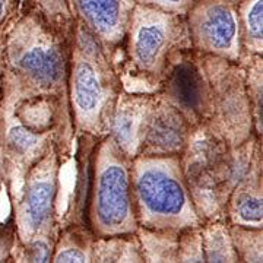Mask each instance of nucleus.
I'll return each mask as SVG.
<instances>
[{"label": "nucleus", "instance_id": "nucleus-5", "mask_svg": "<svg viewBox=\"0 0 263 263\" xmlns=\"http://www.w3.org/2000/svg\"><path fill=\"white\" fill-rule=\"evenodd\" d=\"M132 189L141 228L181 233L205 222L189 187L181 155L133 157Z\"/></svg>", "mask_w": 263, "mask_h": 263}, {"label": "nucleus", "instance_id": "nucleus-9", "mask_svg": "<svg viewBox=\"0 0 263 263\" xmlns=\"http://www.w3.org/2000/svg\"><path fill=\"white\" fill-rule=\"evenodd\" d=\"M195 129L160 91L151 92L139 123L136 155H181Z\"/></svg>", "mask_w": 263, "mask_h": 263}, {"label": "nucleus", "instance_id": "nucleus-22", "mask_svg": "<svg viewBox=\"0 0 263 263\" xmlns=\"http://www.w3.org/2000/svg\"><path fill=\"white\" fill-rule=\"evenodd\" d=\"M21 246V262L47 263L51 262L56 240L48 237H37Z\"/></svg>", "mask_w": 263, "mask_h": 263}, {"label": "nucleus", "instance_id": "nucleus-20", "mask_svg": "<svg viewBox=\"0 0 263 263\" xmlns=\"http://www.w3.org/2000/svg\"><path fill=\"white\" fill-rule=\"evenodd\" d=\"M241 65L246 72L247 94L252 104L254 135L263 136V56H245Z\"/></svg>", "mask_w": 263, "mask_h": 263}, {"label": "nucleus", "instance_id": "nucleus-19", "mask_svg": "<svg viewBox=\"0 0 263 263\" xmlns=\"http://www.w3.org/2000/svg\"><path fill=\"white\" fill-rule=\"evenodd\" d=\"M136 237L143 262H177L179 233L152 231L139 227Z\"/></svg>", "mask_w": 263, "mask_h": 263}, {"label": "nucleus", "instance_id": "nucleus-17", "mask_svg": "<svg viewBox=\"0 0 263 263\" xmlns=\"http://www.w3.org/2000/svg\"><path fill=\"white\" fill-rule=\"evenodd\" d=\"M238 25L245 56H263V0H238Z\"/></svg>", "mask_w": 263, "mask_h": 263}, {"label": "nucleus", "instance_id": "nucleus-11", "mask_svg": "<svg viewBox=\"0 0 263 263\" xmlns=\"http://www.w3.org/2000/svg\"><path fill=\"white\" fill-rule=\"evenodd\" d=\"M76 19L103 46L114 51L122 44L136 0H70Z\"/></svg>", "mask_w": 263, "mask_h": 263}, {"label": "nucleus", "instance_id": "nucleus-14", "mask_svg": "<svg viewBox=\"0 0 263 263\" xmlns=\"http://www.w3.org/2000/svg\"><path fill=\"white\" fill-rule=\"evenodd\" d=\"M95 235L85 227L62 224L51 262L91 263Z\"/></svg>", "mask_w": 263, "mask_h": 263}, {"label": "nucleus", "instance_id": "nucleus-3", "mask_svg": "<svg viewBox=\"0 0 263 263\" xmlns=\"http://www.w3.org/2000/svg\"><path fill=\"white\" fill-rule=\"evenodd\" d=\"M8 38L12 100H50L70 111L67 97L70 40L53 32L27 12L13 21Z\"/></svg>", "mask_w": 263, "mask_h": 263}, {"label": "nucleus", "instance_id": "nucleus-10", "mask_svg": "<svg viewBox=\"0 0 263 263\" xmlns=\"http://www.w3.org/2000/svg\"><path fill=\"white\" fill-rule=\"evenodd\" d=\"M161 94L193 124L202 127L206 119L208 79L200 53L181 51L171 63L160 86Z\"/></svg>", "mask_w": 263, "mask_h": 263}, {"label": "nucleus", "instance_id": "nucleus-25", "mask_svg": "<svg viewBox=\"0 0 263 263\" xmlns=\"http://www.w3.org/2000/svg\"><path fill=\"white\" fill-rule=\"evenodd\" d=\"M13 237H16V230H10V233H3V235L0 234V262H2V257L5 254V250H8L6 247L9 246V243L13 240ZM18 240V237H16Z\"/></svg>", "mask_w": 263, "mask_h": 263}, {"label": "nucleus", "instance_id": "nucleus-21", "mask_svg": "<svg viewBox=\"0 0 263 263\" xmlns=\"http://www.w3.org/2000/svg\"><path fill=\"white\" fill-rule=\"evenodd\" d=\"M230 234L238 262H263V228L230 224Z\"/></svg>", "mask_w": 263, "mask_h": 263}, {"label": "nucleus", "instance_id": "nucleus-15", "mask_svg": "<svg viewBox=\"0 0 263 263\" xmlns=\"http://www.w3.org/2000/svg\"><path fill=\"white\" fill-rule=\"evenodd\" d=\"M24 12L67 40L72 37L78 22L70 0H25Z\"/></svg>", "mask_w": 263, "mask_h": 263}, {"label": "nucleus", "instance_id": "nucleus-23", "mask_svg": "<svg viewBox=\"0 0 263 263\" xmlns=\"http://www.w3.org/2000/svg\"><path fill=\"white\" fill-rule=\"evenodd\" d=\"M195 0H136V3L177 15H186Z\"/></svg>", "mask_w": 263, "mask_h": 263}, {"label": "nucleus", "instance_id": "nucleus-1", "mask_svg": "<svg viewBox=\"0 0 263 263\" xmlns=\"http://www.w3.org/2000/svg\"><path fill=\"white\" fill-rule=\"evenodd\" d=\"M73 145L75 186L62 224L85 227L98 238L136 234L130 157L110 133L76 135Z\"/></svg>", "mask_w": 263, "mask_h": 263}, {"label": "nucleus", "instance_id": "nucleus-16", "mask_svg": "<svg viewBox=\"0 0 263 263\" xmlns=\"http://www.w3.org/2000/svg\"><path fill=\"white\" fill-rule=\"evenodd\" d=\"M200 237L205 262H238L231 241L230 224L224 218L206 219L200 226Z\"/></svg>", "mask_w": 263, "mask_h": 263}, {"label": "nucleus", "instance_id": "nucleus-12", "mask_svg": "<svg viewBox=\"0 0 263 263\" xmlns=\"http://www.w3.org/2000/svg\"><path fill=\"white\" fill-rule=\"evenodd\" d=\"M263 161L257 162L227 197L224 219L228 224L263 228Z\"/></svg>", "mask_w": 263, "mask_h": 263}, {"label": "nucleus", "instance_id": "nucleus-24", "mask_svg": "<svg viewBox=\"0 0 263 263\" xmlns=\"http://www.w3.org/2000/svg\"><path fill=\"white\" fill-rule=\"evenodd\" d=\"M18 5L19 0H0V28L13 16Z\"/></svg>", "mask_w": 263, "mask_h": 263}, {"label": "nucleus", "instance_id": "nucleus-7", "mask_svg": "<svg viewBox=\"0 0 263 263\" xmlns=\"http://www.w3.org/2000/svg\"><path fill=\"white\" fill-rule=\"evenodd\" d=\"M65 162L56 145L51 143L24 168V184L13 221L19 245L37 237L57 240L62 227L59 215L60 173Z\"/></svg>", "mask_w": 263, "mask_h": 263}, {"label": "nucleus", "instance_id": "nucleus-13", "mask_svg": "<svg viewBox=\"0 0 263 263\" xmlns=\"http://www.w3.org/2000/svg\"><path fill=\"white\" fill-rule=\"evenodd\" d=\"M149 94L151 92H132L123 89L114 111L110 135L130 158L136 155L139 123Z\"/></svg>", "mask_w": 263, "mask_h": 263}, {"label": "nucleus", "instance_id": "nucleus-18", "mask_svg": "<svg viewBox=\"0 0 263 263\" xmlns=\"http://www.w3.org/2000/svg\"><path fill=\"white\" fill-rule=\"evenodd\" d=\"M92 262H143L136 234L123 237H95Z\"/></svg>", "mask_w": 263, "mask_h": 263}, {"label": "nucleus", "instance_id": "nucleus-8", "mask_svg": "<svg viewBox=\"0 0 263 263\" xmlns=\"http://www.w3.org/2000/svg\"><path fill=\"white\" fill-rule=\"evenodd\" d=\"M184 19L195 51L228 62H241L238 0H195Z\"/></svg>", "mask_w": 263, "mask_h": 263}, {"label": "nucleus", "instance_id": "nucleus-6", "mask_svg": "<svg viewBox=\"0 0 263 263\" xmlns=\"http://www.w3.org/2000/svg\"><path fill=\"white\" fill-rule=\"evenodd\" d=\"M200 57L208 79L206 119L202 129L230 148L238 146L254 135L245 67L241 62L202 53Z\"/></svg>", "mask_w": 263, "mask_h": 263}, {"label": "nucleus", "instance_id": "nucleus-2", "mask_svg": "<svg viewBox=\"0 0 263 263\" xmlns=\"http://www.w3.org/2000/svg\"><path fill=\"white\" fill-rule=\"evenodd\" d=\"M123 92L116 53L103 46L89 29L76 22L69 46L67 97L76 135L101 138L110 133Z\"/></svg>", "mask_w": 263, "mask_h": 263}, {"label": "nucleus", "instance_id": "nucleus-4", "mask_svg": "<svg viewBox=\"0 0 263 263\" xmlns=\"http://www.w3.org/2000/svg\"><path fill=\"white\" fill-rule=\"evenodd\" d=\"M192 48L184 15L136 3L117 50L123 89L157 92L171 63Z\"/></svg>", "mask_w": 263, "mask_h": 263}]
</instances>
